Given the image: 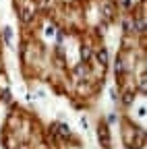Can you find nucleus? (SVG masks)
I'll list each match as a JSON object with an SVG mask.
<instances>
[{"instance_id":"13","label":"nucleus","mask_w":147,"mask_h":149,"mask_svg":"<svg viewBox=\"0 0 147 149\" xmlns=\"http://www.w3.org/2000/svg\"><path fill=\"white\" fill-rule=\"evenodd\" d=\"M122 29H124V31L128 33V31L133 29V23H131V21H124V23H122Z\"/></svg>"},{"instance_id":"10","label":"nucleus","mask_w":147,"mask_h":149,"mask_svg":"<svg viewBox=\"0 0 147 149\" xmlns=\"http://www.w3.org/2000/svg\"><path fill=\"white\" fill-rule=\"evenodd\" d=\"M122 70H124V62H122V58H118V60H116V72L120 74Z\"/></svg>"},{"instance_id":"1","label":"nucleus","mask_w":147,"mask_h":149,"mask_svg":"<svg viewBox=\"0 0 147 149\" xmlns=\"http://www.w3.org/2000/svg\"><path fill=\"white\" fill-rule=\"evenodd\" d=\"M98 135H100L102 147H104V149H108V147H110V135H108V124H100V126H98Z\"/></svg>"},{"instance_id":"6","label":"nucleus","mask_w":147,"mask_h":149,"mask_svg":"<svg viewBox=\"0 0 147 149\" xmlns=\"http://www.w3.org/2000/svg\"><path fill=\"white\" fill-rule=\"evenodd\" d=\"M114 15V4H104V17H112Z\"/></svg>"},{"instance_id":"11","label":"nucleus","mask_w":147,"mask_h":149,"mask_svg":"<svg viewBox=\"0 0 147 149\" xmlns=\"http://www.w3.org/2000/svg\"><path fill=\"white\" fill-rule=\"evenodd\" d=\"M2 100H4L6 104H10V100H13V95H10V91H8V89H6V91L2 93Z\"/></svg>"},{"instance_id":"2","label":"nucleus","mask_w":147,"mask_h":149,"mask_svg":"<svg viewBox=\"0 0 147 149\" xmlns=\"http://www.w3.org/2000/svg\"><path fill=\"white\" fill-rule=\"evenodd\" d=\"M31 17H33V13H31V8H21V21H31Z\"/></svg>"},{"instance_id":"4","label":"nucleus","mask_w":147,"mask_h":149,"mask_svg":"<svg viewBox=\"0 0 147 149\" xmlns=\"http://www.w3.org/2000/svg\"><path fill=\"white\" fill-rule=\"evenodd\" d=\"M145 27H147L145 17H143V19H137V21H135V29H137V31H145Z\"/></svg>"},{"instance_id":"9","label":"nucleus","mask_w":147,"mask_h":149,"mask_svg":"<svg viewBox=\"0 0 147 149\" xmlns=\"http://www.w3.org/2000/svg\"><path fill=\"white\" fill-rule=\"evenodd\" d=\"M10 37H13V31H10V27H6L4 29V42L6 44H10Z\"/></svg>"},{"instance_id":"12","label":"nucleus","mask_w":147,"mask_h":149,"mask_svg":"<svg viewBox=\"0 0 147 149\" xmlns=\"http://www.w3.org/2000/svg\"><path fill=\"white\" fill-rule=\"evenodd\" d=\"M141 91H143V93L147 91V77H145V74L141 77Z\"/></svg>"},{"instance_id":"5","label":"nucleus","mask_w":147,"mask_h":149,"mask_svg":"<svg viewBox=\"0 0 147 149\" xmlns=\"http://www.w3.org/2000/svg\"><path fill=\"white\" fill-rule=\"evenodd\" d=\"M56 133H58L60 137H68V126H66V124H58V126H56Z\"/></svg>"},{"instance_id":"3","label":"nucleus","mask_w":147,"mask_h":149,"mask_svg":"<svg viewBox=\"0 0 147 149\" xmlns=\"http://www.w3.org/2000/svg\"><path fill=\"white\" fill-rule=\"evenodd\" d=\"M98 60H100V64H104V66L108 64V52H106V50H100V52H98Z\"/></svg>"},{"instance_id":"8","label":"nucleus","mask_w":147,"mask_h":149,"mask_svg":"<svg viewBox=\"0 0 147 149\" xmlns=\"http://www.w3.org/2000/svg\"><path fill=\"white\" fill-rule=\"evenodd\" d=\"M122 102H124V106L133 104V93H131V91H128V93H124V95H122Z\"/></svg>"},{"instance_id":"7","label":"nucleus","mask_w":147,"mask_h":149,"mask_svg":"<svg viewBox=\"0 0 147 149\" xmlns=\"http://www.w3.org/2000/svg\"><path fill=\"white\" fill-rule=\"evenodd\" d=\"M81 56H83V60H85V62H87V60H89V58H91V50H89V48H87V46H83V50H81Z\"/></svg>"}]
</instances>
